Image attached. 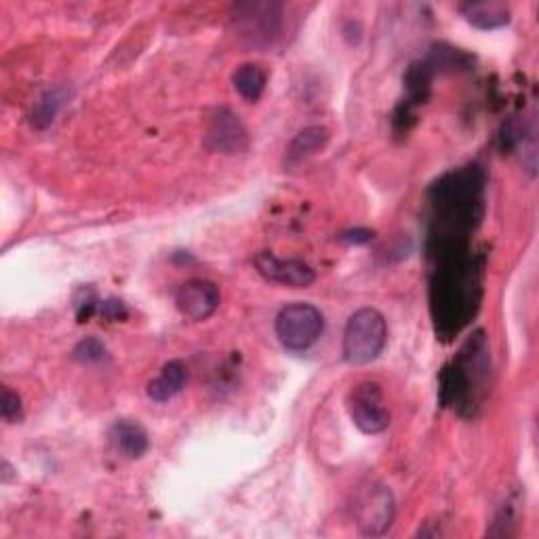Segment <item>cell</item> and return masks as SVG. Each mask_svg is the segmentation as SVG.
<instances>
[{
	"mask_svg": "<svg viewBox=\"0 0 539 539\" xmlns=\"http://www.w3.org/2000/svg\"><path fill=\"white\" fill-rule=\"evenodd\" d=\"M489 373L487 342L483 333L478 331L470 342L457 354L455 361L445 369L441 377V396L451 407H474L481 405L478 390H485V379Z\"/></svg>",
	"mask_w": 539,
	"mask_h": 539,
	"instance_id": "obj_1",
	"label": "cell"
},
{
	"mask_svg": "<svg viewBox=\"0 0 539 539\" xmlns=\"http://www.w3.org/2000/svg\"><path fill=\"white\" fill-rule=\"evenodd\" d=\"M388 344V323L384 314L375 308L356 310L344 329V358L346 363L361 367L373 363Z\"/></svg>",
	"mask_w": 539,
	"mask_h": 539,
	"instance_id": "obj_2",
	"label": "cell"
},
{
	"mask_svg": "<svg viewBox=\"0 0 539 539\" xmlns=\"http://www.w3.org/2000/svg\"><path fill=\"white\" fill-rule=\"evenodd\" d=\"M276 337L287 350L304 352L318 342L325 329V316L312 304L295 302L276 316Z\"/></svg>",
	"mask_w": 539,
	"mask_h": 539,
	"instance_id": "obj_3",
	"label": "cell"
},
{
	"mask_svg": "<svg viewBox=\"0 0 539 539\" xmlns=\"http://www.w3.org/2000/svg\"><path fill=\"white\" fill-rule=\"evenodd\" d=\"M283 5L281 3H245L234 7V24L238 36L249 45L266 47L281 32Z\"/></svg>",
	"mask_w": 539,
	"mask_h": 539,
	"instance_id": "obj_4",
	"label": "cell"
},
{
	"mask_svg": "<svg viewBox=\"0 0 539 539\" xmlns=\"http://www.w3.org/2000/svg\"><path fill=\"white\" fill-rule=\"evenodd\" d=\"M394 497L384 485H369L354 499V523L363 535H384L394 521Z\"/></svg>",
	"mask_w": 539,
	"mask_h": 539,
	"instance_id": "obj_5",
	"label": "cell"
},
{
	"mask_svg": "<svg viewBox=\"0 0 539 539\" xmlns=\"http://www.w3.org/2000/svg\"><path fill=\"white\" fill-rule=\"evenodd\" d=\"M348 411L354 426L365 434H379L390 426V411L384 401V390L377 382H369V379L350 390Z\"/></svg>",
	"mask_w": 539,
	"mask_h": 539,
	"instance_id": "obj_6",
	"label": "cell"
},
{
	"mask_svg": "<svg viewBox=\"0 0 539 539\" xmlns=\"http://www.w3.org/2000/svg\"><path fill=\"white\" fill-rule=\"evenodd\" d=\"M205 146L213 152L241 154L249 148V131L238 114H234L230 108H219L209 121Z\"/></svg>",
	"mask_w": 539,
	"mask_h": 539,
	"instance_id": "obj_7",
	"label": "cell"
},
{
	"mask_svg": "<svg viewBox=\"0 0 539 539\" xmlns=\"http://www.w3.org/2000/svg\"><path fill=\"white\" fill-rule=\"evenodd\" d=\"M219 302H222L219 287L211 281H205V278H192V281L184 283L175 293L177 310L194 323L207 321L209 316H213L219 308Z\"/></svg>",
	"mask_w": 539,
	"mask_h": 539,
	"instance_id": "obj_8",
	"label": "cell"
},
{
	"mask_svg": "<svg viewBox=\"0 0 539 539\" xmlns=\"http://www.w3.org/2000/svg\"><path fill=\"white\" fill-rule=\"evenodd\" d=\"M255 268L266 281L293 289H306L316 278L314 270L304 262V259H281L268 251L255 257Z\"/></svg>",
	"mask_w": 539,
	"mask_h": 539,
	"instance_id": "obj_9",
	"label": "cell"
},
{
	"mask_svg": "<svg viewBox=\"0 0 539 539\" xmlns=\"http://www.w3.org/2000/svg\"><path fill=\"white\" fill-rule=\"evenodd\" d=\"M110 443L116 453H121L127 459L144 457L150 447V436L142 424L133 419H118L110 428Z\"/></svg>",
	"mask_w": 539,
	"mask_h": 539,
	"instance_id": "obj_10",
	"label": "cell"
},
{
	"mask_svg": "<svg viewBox=\"0 0 539 539\" xmlns=\"http://www.w3.org/2000/svg\"><path fill=\"white\" fill-rule=\"evenodd\" d=\"M188 367L184 361H169L161 373H158L148 384L146 392L156 403H167L182 392L188 384Z\"/></svg>",
	"mask_w": 539,
	"mask_h": 539,
	"instance_id": "obj_11",
	"label": "cell"
},
{
	"mask_svg": "<svg viewBox=\"0 0 539 539\" xmlns=\"http://www.w3.org/2000/svg\"><path fill=\"white\" fill-rule=\"evenodd\" d=\"M329 142V131L321 125H314V127H306L299 131L293 142L289 144L287 148V163L289 165H299L304 163L306 158L314 156L316 152H321Z\"/></svg>",
	"mask_w": 539,
	"mask_h": 539,
	"instance_id": "obj_12",
	"label": "cell"
},
{
	"mask_svg": "<svg viewBox=\"0 0 539 539\" xmlns=\"http://www.w3.org/2000/svg\"><path fill=\"white\" fill-rule=\"evenodd\" d=\"M468 24L481 30H495L510 24V9L502 3H468L462 7Z\"/></svg>",
	"mask_w": 539,
	"mask_h": 539,
	"instance_id": "obj_13",
	"label": "cell"
},
{
	"mask_svg": "<svg viewBox=\"0 0 539 539\" xmlns=\"http://www.w3.org/2000/svg\"><path fill=\"white\" fill-rule=\"evenodd\" d=\"M234 89L247 102H257L264 95L268 85V72L257 64H243L232 76Z\"/></svg>",
	"mask_w": 539,
	"mask_h": 539,
	"instance_id": "obj_14",
	"label": "cell"
},
{
	"mask_svg": "<svg viewBox=\"0 0 539 539\" xmlns=\"http://www.w3.org/2000/svg\"><path fill=\"white\" fill-rule=\"evenodd\" d=\"M66 97H68V93H66L64 87H55V89L45 91L41 95V99H38V102L32 108V116H30L32 127L38 129V131H43L49 125H53L55 116L59 114V110H62L64 104H66Z\"/></svg>",
	"mask_w": 539,
	"mask_h": 539,
	"instance_id": "obj_15",
	"label": "cell"
},
{
	"mask_svg": "<svg viewBox=\"0 0 539 539\" xmlns=\"http://www.w3.org/2000/svg\"><path fill=\"white\" fill-rule=\"evenodd\" d=\"M72 358L81 365H95V363H102L104 358H108V352H106V346L99 342V339L87 337L72 350Z\"/></svg>",
	"mask_w": 539,
	"mask_h": 539,
	"instance_id": "obj_16",
	"label": "cell"
},
{
	"mask_svg": "<svg viewBox=\"0 0 539 539\" xmlns=\"http://www.w3.org/2000/svg\"><path fill=\"white\" fill-rule=\"evenodd\" d=\"M0 411H3L5 422H19V419H22V398L17 396V392L3 388V405H0Z\"/></svg>",
	"mask_w": 539,
	"mask_h": 539,
	"instance_id": "obj_17",
	"label": "cell"
},
{
	"mask_svg": "<svg viewBox=\"0 0 539 539\" xmlns=\"http://www.w3.org/2000/svg\"><path fill=\"white\" fill-rule=\"evenodd\" d=\"M97 312L104 318H110V321H118V318H125L127 310L125 304L118 302V299H106V302H99Z\"/></svg>",
	"mask_w": 539,
	"mask_h": 539,
	"instance_id": "obj_18",
	"label": "cell"
},
{
	"mask_svg": "<svg viewBox=\"0 0 539 539\" xmlns=\"http://www.w3.org/2000/svg\"><path fill=\"white\" fill-rule=\"evenodd\" d=\"M373 232L367 230V228H356V230H350L346 232L342 238L348 243H354V245H365V243H371L373 241Z\"/></svg>",
	"mask_w": 539,
	"mask_h": 539,
	"instance_id": "obj_19",
	"label": "cell"
}]
</instances>
